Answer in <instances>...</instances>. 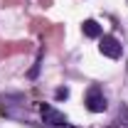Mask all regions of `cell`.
Wrapping results in <instances>:
<instances>
[{"label": "cell", "instance_id": "obj_1", "mask_svg": "<svg viewBox=\"0 0 128 128\" xmlns=\"http://www.w3.org/2000/svg\"><path fill=\"white\" fill-rule=\"evenodd\" d=\"M40 116H42L44 126H49V128H69L66 116H64L62 111H57L54 106H49V104H42V106H40Z\"/></svg>", "mask_w": 128, "mask_h": 128}, {"label": "cell", "instance_id": "obj_2", "mask_svg": "<svg viewBox=\"0 0 128 128\" xmlns=\"http://www.w3.org/2000/svg\"><path fill=\"white\" fill-rule=\"evenodd\" d=\"M98 52H101L104 57H108V59H118V57L123 54V44H121L113 34H104L101 42H98Z\"/></svg>", "mask_w": 128, "mask_h": 128}, {"label": "cell", "instance_id": "obj_3", "mask_svg": "<svg viewBox=\"0 0 128 128\" xmlns=\"http://www.w3.org/2000/svg\"><path fill=\"white\" fill-rule=\"evenodd\" d=\"M86 108L91 113H104L108 108V104H106V96L104 91L98 89V86H91L89 91H86Z\"/></svg>", "mask_w": 128, "mask_h": 128}, {"label": "cell", "instance_id": "obj_4", "mask_svg": "<svg viewBox=\"0 0 128 128\" xmlns=\"http://www.w3.org/2000/svg\"><path fill=\"white\" fill-rule=\"evenodd\" d=\"M81 32H84V37H89V40H98V37H101V25H98L96 20H86V22L81 25Z\"/></svg>", "mask_w": 128, "mask_h": 128}, {"label": "cell", "instance_id": "obj_5", "mask_svg": "<svg viewBox=\"0 0 128 128\" xmlns=\"http://www.w3.org/2000/svg\"><path fill=\"white\" fill-rule=\"evenodd\" d=\"M111 128H128V106L121 104V108H118V113H116Z\"/></svg>", "mask_w": 128, "mask_h": 128}, {"label": "cell", "instance_id": "obj_6", "mask_svg": "<svg viewBox=\"0 0 128 128\" xmlns=\"http://www.w3.org/2000/svg\"><path fill=\"white\" fill-rule=\"evenodd\" d=\"M54 98H57V101L69 98V89H66V86H64V89H57V91H54Z\"/></svg>", "mask_w": 128, "mask_h": 128}, {"label": "cell", "instance_id": "obj_7", "mask_svg": "<svg viewBox=\"0 0 128 128\" xmlns=\"http://www.w3.org/2000/svg\"><path fill=\"white\" fill-rule=\"evenodd\" d=\"M40 57H42V54H40ZM40 57H37V62H34V66L30 69V79H34V76H37V72H40Z\"/></svg>", "mask_w": 128, "mask_h": 128}]
</instances>
